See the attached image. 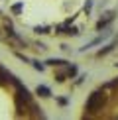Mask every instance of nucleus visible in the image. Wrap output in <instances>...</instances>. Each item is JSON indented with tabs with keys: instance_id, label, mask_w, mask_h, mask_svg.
<instances>
[{
	"instance_id": "obj_1",
	"label": "nucleus",
	"mask_w": 118,
	"mask_h": 120,
	"mask_svg": "<svg viewBox=\"0 0 118 120\" xmlns=\"http://www.w3.org/2000/svg\"><path fill=\"white\" fill-rule=\"evenodd\" d=\"M104 104H106V93L104 91H92L87 98L85 108L91 110V112H98V110L104 108Z\"/></svg>"
},
{
	"instance_id": "obj_2",
	"label": "nucleus",
	"mask_w": 118,
	"mask_h": 120,
	"mask_svg": "<svg viewBox=\"0 0 118 120\" xmlns=\"http://www.w3.org/2000/svg\"><path fill=\"white\" fill-rule=\"evenodd\" d=\"M73 75H77V67L75 65H61V71H57V81L61 83V81H65V77H73Z\"/></svg>"
},
{
	"instance_id": "obj_3",
	"label": "nucleus",
	"mask_w": 118,
	"mask_h": 120,
	"mask_svg": "<svg viewBox=\"0 0 118 120\" xmlns=\"http://www.w3.org/2000/svg\"><path fill=\"white\" fill-rule=\"evenodd\" d=\"M12 79H14V75L6 71L4 67H0V85H6V83H12Z\"/></svg>"
},
{
	"instance_id": "obj_4",
	"label": "nucleus",
	"mask_w": 118,
	"mask_h": 120,
	"mask_svg": "<svg viewBox=\"0 0 118 120\" xmlns=\"http://www.w3.org/2000/svg\"><path fill=\"white\" fill-rule=\"evenodd\" d=\"M112 20H114V12H108V14H106L104 18H100V20H98L96 28H98V30H100V28H104L106 24H110V22H112Z\"/></svg>"
},
{
	"instance_id": "obj_5",
	"label": "nucleus",
	"mask_w": 118,
	"mask_h": 120,
	"mask_svg": "<svg viewBox=\"0 0 118 120\" xmlns=\"http://www.w3.org/2000/svg\"><path fill=\"white\" fill-rule=\"evenodd\" d=\"M36 93L39 94V97H49V94H51V91H49L47 87H43V85H39V87L36 89Z\"/></svg>"
}]
</instances>
